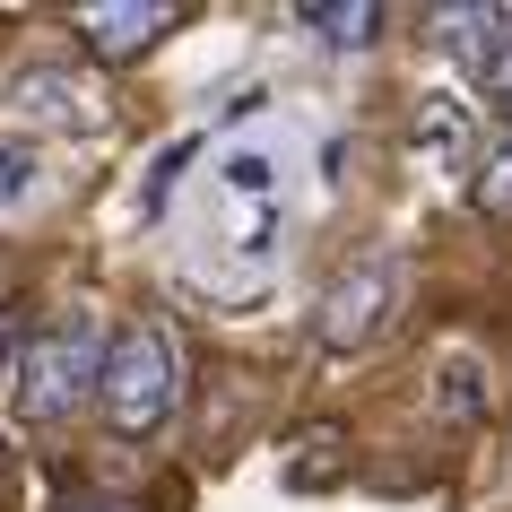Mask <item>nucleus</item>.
<instances>
[{"instance_id":"f257e3e1","label":"nucleus","mask_w":512,"mask_h":512,"mask_svg":"<svg viewBox=\"0 0 512 512\" xmlns=\"http://www.w3.org/2000/svg\"><path fill=\"white\" fill-rule=\"evenodd\" d=\"M105 348H113V330L96 322V304H70V322L35 330L27 356H18V417L27 426L79 417L96 400V382H105Z\"/></svg>"},{"instance_id":"f03ea898","label":"nucleus","mask_w":512,"mask_h":512,"mask_svg":"<svg viewBox=\"0 0 512 512\" xmlns=\"http://www.w3.org/2000/svg\"><path fill=\"white\" fill-rule=\"evenodd\" d=\"M174 391H183V365H174V339L165 322H122L105 348V382H96V408H105V426L122 443L139 434H157L174 417Z\"/></svg>"},{"instance_id":"7ed1b4c3","label":"nucleus","mask_w":512,"mask_h":512,"mask_svg":"<svg viewBox=\"0 0 512 512\" xmlns=\"http://www.w3.org/2000/svg\"><path fill=\"white\" fill-rule=\"evenodd\" d=\"M391 313H400V252H356L348 270L322 287V322L313 330H322L330 356H356L391 330Z\"/></svg>"},{"instance_id":"20e7f679","label":"nucleus","mask_w":512,"mask_h":512,"mask_svg":"<svg viewBox=\"0 0 512 512\" xmlns=\"http://www.w3.org/2000/svg\"><path fill=\"white\" fill-rule=\"evenodd\" d=\"M0 105L35 122V131H87L96 122V87L79 70H53V61H27V70H9L0 79Z\"/></svg>"},{"instance_id":"39448f33","label":"nucleus","mask_w":512,"mask_h":512,"mask_svg":"<svg viewBox=\"0 0 512 512\" xmlns=\"http://www.w3.org/2000/svg\"><path fill=\"white\" fill-rule=\"evenodd\" d=\"M174 18H183L174 0H96V9H79L70 27L87 35V53H96V61H139Z\"/></svg>"},{"instance_id":"423d86ee","label":"nucleus","mask_w":512,"mask_h":512,"mask_svg":"<svg viewBox=\"0 0 512 512\" xmlns=\"http://www.w3.org/2000/svg\"><path fill=\"white\" fill-rule=\"evenodd\" d=\"M434 44L486 87V70H495L504 44H512V9H434Z\"/></svg>"},{"instance_id":"0eeeda50","label":"nucleus","mask_w":512,"mask_h":512,"mask_svg":"<svg viewBox=\"0 0 512 512\" xmlns=\"http://www.w3.org/2000/svg\"><path fill=\"white\" fill-rule=\"evenodd\" d=\"M296 18L322 35L330 53H365V44H374V27H382L374 0H313V9H296Z\"/></svg>"},{"instance_id":"6e6552de","label":"nucleus","mask_w":512,"mask_h":512,"mask_svg":"<svg viewBox=\"0 0 512 512\" xmlns=\"http://www.w3.org/2000/svg\"><path fill=\"white\" fill-rule=\"evenodd\" d=\"M417 148H426L434 165H460V157H469V105H452V96H426V122H417Z\"/></svg>"},{"instance_id":"1a4fd4ad","label":"nucleus","mask_w":512,"mask_h":512,"mask_svg":"<svg viewBox=\"0 0 512 512\" xmlns=\"http://www.w3.org/2000/svg\"><path fill=\"white\" fill-rule=\"evenodd\" d=\"M434 408H443V417H478V408H486V382H478L469 356H443V374H434Z\"/></svg>"},{"instance_id":"9d476101","label":"nucleus","mask_w":512,"mask_h":512,"mask_svg":"<svg viewBox=\"0 0 512 512\" xmlns=\"http://www.w3.org/2000/svg\"><path fill=\"white\" fill-rule=\"evenodd\" d=\"M226 191L270 209V191H278V157H270V148H235V157H226Z\"/></svg>"},{"instance_id":"9b49d317","label":"nucleus","mask_w":512,"mask_h":512,"mask_svg":"<svg viewBox=\"0 0 512 512\" xmlns=\"http://www.w3.org/2000/svg\"><path fill=\"white\" fill-rule=\"evenodd\" d=\"M478 209H486V217H512V139H504V148H486V165H478Z\"/></svg>"},{"instance_id":"f8f14e48","label":"nucleus","mask_w":512,"mask_h":512,"mask_svg":"<svg viewBox=\"0 0 512 512\" xmlns=\"http://www.w3.org/2000/svg\"><path fill=\"white\" fill-rule=\"evenodd\" d=\"M191 165V139H174L157 165H148V191H139V217H165V200H174V174Z\"/></svg>"},{"instance_id":"ddd939ff","label":"nucleus","mask_w":512,"mask_h":512,"mask_svg":"<svg viewBox=\"0 0 512 512\" xmlns=\"http://www.w3.org/2000/svg\"><path fill=\"white\" fill-rule=\"evenodd\" d=\"M35 191V148L27 139H0V209H18Z\"/></svg>"},{"instance_id":"4468645a","label":"nucleus","mask_w":512,"mask_h":512,"mask_svg":"<svg viewBox=\"0 0 512 512\" xmlns=\"http://www.w3.org/2000/svg\"><path fill=\"white\" fill-rule=\"evenodd\" d=\"M486 105H495V113H504V122H512V44H504V61L486 70Z\"/></svg>"},{"instance_id":"2eb2a0df","label":"nucleus","mask_w":512,"mask_h":512,"mask_svg":"<svg viewBox=\"0 0 512 512\" xmlns=\"http://www.w3.org/2000/svg\"><path fill=\"white\" fill-rule=\"evenodd\" d=\"M9 365H18V313H0V382H9Z\"/></svg>"}]
</instances>
